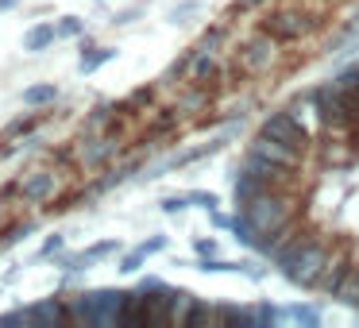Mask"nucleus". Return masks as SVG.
<instances>
[{
  "mask_svg": "<svg viewBox=\"0 0 359 328\" xmlns=\"http://www.w3.org/2000/svg\"><path fill=\"white\" fill-rule=\"evenodd\" d=\"M240 217L248 220L259 232V247L274 251L282 240H286V224L297 217V193H286V189H263V193L240 201Z\"/></svg>",
  "mask_w": 359,
  "mask_h": 328,
  "instance_id": "f257e3e1",
  "label": "nucleus"
},
{
  "mask_svg": "<svg viewBox=\"0 0 359 328\" xmlns=\"http://www.w3.org/2000/svg\"><path fill=\"white\" fill-rule=\"evenodd\" d=\"M328 240H320V235H302L294 228V235H286V240L274 247V259H278V271L286 274L294 286H320V274H325L328 266Z\"/></svg>",
  "mask_w": 359,
  "mask_h": 328,
  "instance_id": "f03ea898",
  "label": "nucleus"
},
{
  "mask_svg": "<svg viewBox=\"0 0 359 328\" xmlns=\"http://www.w3.org/2000/svg\"><path fill=\"white\" fill-rule=\"evenodd\" d=\"M124 305H128V294L120 289H97V294H81L74 301V313L89 324H116L124 317Z\"/></svg>",
  "mask_w": 359,
  "mask_h": 328,
  "instance_id": "7ed1b4c3",
  "label": "nucleus"
},
{
  "mask_svg": "<svg viewBox=\"0 0 359 328\" xmlns=\"http://www.w3.org/2000/svg\"><path fill=\"white\" fill-rule=\"evenodd\" d=\"M313 27H317V20L305 16V12H294V8H278L263 20V32L278 43H297V39H305Z\"/></svg>",
  "mask_w": 359,
  "mask_h": 328,
  "instance_id": "20e7f679",
  "label": "nucleus"
},
{
  "mask_svg": "<svg viewBox=\"0 0 359 328\" xmlns=\"http://www.w3.org/2000/svg\"><path fill=\"white\" fill-rule=\"evenodd\" d=\"M263 132L274 135V139H282V143H290V147H297V151H305V155L313 151V132H309V128H305L290 109H282V112H274V116H266Z\"/></svg>",
  "mask_w": 359,
  "mask_h": 328,
  "instance_id": "39448f33",
  "label": "nucleus"
},
{
  "mask_svg": "<svg viewBox=\"0 0 359 328\" xmlns=\"http://www.w3.org/2000/svg\"><path fill=\"white\" fill-rule=\"evenodd\" d=\"M248 151H251V155H259V158H266V163H274V166H286V170H302V166H305V151L290 147V143L274 139V135H266V132H259L255 139H251Z\"/></svg>",
  "mask_w": 359,
  "mask_h": 328,
  "instance_id": "423d86ee",
  "label": "nucleus"
},
{
  "mask_svg": "<svg viewBox=\"0 0 359 328\" xmlns=\"http://www.w3.org/2000/svg\"><path fill=\"white\" fill-rule=\"evenodd\" d=\"M274 43L278 39H251L240 47V70L243 74H263L266 62L274 58Z\"/></svg>",
  "mask_w": 359,
  "mask_h": 328,
  "instance_id": "0eeeda50",
  "label": "nucleus"
},
{
  "mask_svg": "<svg viewBox=\"0 0 359 328\" xmlns=\"http://www.w3.org/2000/svg\"><path fill=\"white\" fill-rule=\"evenodd\" d=\"M351 255H348V247H336L332 255H328V266H325V274H320V289H328V294H332L336 286H340V278L344 274L351 271Z\"/></svg>",
  "mask_w": 359,
  "mask_h": 328,
  "instance_id": "6e6552de",
  "label": "nucleus"
},
{
  "mask_svg": "<svg viewBox=\"0 0 359 328\" xmlns=\"http://www.w3.org/2000/svg\"><path fill=\"white\" fill-rule=\"evenodd\" d=\"M4 320H35V324H55V320H62V305H58V301H43V305H32V309L16 313V317H4Z\"/></svg>",
  "mask_w": 359,
  "mask_h": 328,
  "instance_id": "1a4fd4ad",
  "label": "nucleus"
},
{
  "mask_svg": "<svg viewBox=\"0 0 359 328\" xmlns=\"http://www.w3.org/2000/svg\"><path fill=\"white\" fill-rule=\"evenodd\" d=\"M20 193H24V201H43V197H50L55 193V174H47V170L32 174V178L20 186Z\"/></svg>",
  "mask_w": 359,
  "mask_h": 328,
  "instance_id": "9d476101",
  "label": "nucleus"
},
{
  "mask_svg": "<svg viewBox=\"0 0 359 328\" xmlns=\"http://www.w3.org/2000/svg\"><path fill=\"white\" fill-rule=\"evenodd\" d=\"M332 297H336V301H344V305H355V309H359V263L340 278V286L332 289Z\"/></svg>",
  "mask_w": 359,
  "mask_h": 328,
  "instance_id": "9b49d317",
  "label": "nucleus"
},
{
  "mask_svg": "<svg viewBox=\"0 0 359 328\" xmlns=\"http://www.w3.org/2000/svg\"><path fill=\"white\" fill-rule=\"evenodd\" d=\"M112 151H116V143H112V139H89L86 147H81V163H86V166H97V163H104Z\"/></svg>",
  "mask_w": 359,
  "mask_h": 328,
  "instance_id": "f8f14e48",
  "label": "nucleus"
},
{
  "mask_svg": "<svg viewBox=\"0 0 359 328\" xmlns=\"http://www.w3.org/2000/svg\"><path fill=\"white\" fill-rule=\"evenodd\" d=\"M55 27H50V24H39V27H32V32H27V39H24V47L27 50H47L50 47V43H55Z\"/></svg>",
  "mask_w": 359,
  "mask_h": 328,
  "instance_id": "ddd939ff",
  "label": "nucleus"
},
{
  "mask_svg": "<svg viewBox=\"0 0 359 328\" xmlns=\"http://www.w3.org/2000/svg\"><path fill=\"white\" fill-rule=\"evenodd\" d=\"M278 317H294V320H302V324H309V328L320 324V313L313 309V305H290V309L278 313Z\"/></svg>",
  "mask_w": 359,
  "mask_h": 328,
  "instance_id": "4468645a",
  "label": "nucleus"
},
{
  "mask_svg": "<svg viewBox=\"0 0 359 328\" xmlns=\"http://www.w3.org/2000/svg\"><path fill=\"white\" fill-rule=\"evenodd\" d=\"M55 97H58L55 86H32V89H24V104H50Z\"/></svg>",
  "mask_w": 359,
  "mask_h": 328,
  "instance_id": "2eb2a0df",
  "label": "nucleus"
},
{
  "mask_svg": "<svg viewBox=\"0 0 359 328\" xmlns=\"http://www.w3.org/2000/svg\"><path fill=\"white\" fill-rule=\"evenodd\" d=\"M112 55H116V50H109V47H101V50H93V55H86V58H81V74L97 70V66H101V62H109Z\"/></svg>",
  "mask_w": 359,
  "mask_h": 328,
  "instance_id": "dca6fc26",
  "label": "nucleus"
},
{
  "mask_svg": "<svg viewBox=\"0 0 359 328\" xmlns=\"http://www.w3.org/2000/svg\"><path fill=\"white\" fill-rule=\"evenodd\" d=\"M201 271H205V274H220V271H240V263H228V259H209V255H205Z\"/></svg>",
  "mask_w": 359,
  "mask_h": 328,
  "instance_id": "f3484780",
  "label": "nucleus"
},
{
  "mask_svg": "<svg viewBox=\"0 0 359 328\" xmlns=\"http://www.w3.org/2000/svg\"><path fill=\"white\" fill-rule=\"evenodd\" d=\"M189 205H201V209H217V193H205V189H194V193H189Z\"/></svg>",
  "mask_w": 359,
  "mask_h": 328,
  "instance_id": "a211bd4d",
  "label": "nucleus"
},
{
  "mask_svg": "<svg viewBox=\"0 0 359 328\" xmlns=\"http://www.w3.org/2000/svg\"><path fill=\"white\" fill-rule=\"evenodd\" d=\"M58 35H81V20L78 16H66L62 24H58Z\"/></svg>",
  "mask_w": 359,
  "mask_h": 328,
  "instance_id": "6ab92c4d",
  "label": "nucleus"
},
{
  "mask_svg": "<svg viewBox=\"0 0 359 328\" xmlns=\"http://www.w3.org/2000/svg\"><path fill=\"white\" fill-rule=\"evenodd\" d=\"M194 12H197V4H194V0H186V4H178V8H174V24H182V20H186V16H194Z\"/></svg>",
  "mask_w": 359,
  "mask_h": 328,
  "instance_id": "aec40b11",
  "label": "nucleus"
},
{
  "mask_svg": "<svg viewBox=\"0 0 359 328\" xmlns=\"http://www.w3.org/2000/svg\"><path fill=\"white\" fill-rule=\"evenodd\" d=\"M143 259H147L143 251H135V255H124V263H120V271H128V274H132V271H140V263H143Z\"/></svg>",
  "mask_w": 359,
  "mask_h": 328,
  "instance_id": "412c9836",
  "label": "nucleus"
},
{
  "mask_svg": "<svg viewBox=\"0 0 359 328\" xmlns=\"http://www.w3.org/2000/svg\"><path fill=\"white\" fill-rule=\"evenodd\" d=\"M163 247H166V235H155V240L140 243V251H143V255H155V251H163Z\"/></svg>",
  "mask_w": 359,
  "mask_h": 328,
  "instance_id": "4be33fe9",
  "label": "nucleus"
},
{
  "mask_svg": "<svg viewBox=\"0 0 359 328\" xmlns=\"http://www.w3.org/2000/svg\"><path fill=\"white\" fill-rule=\"evenodd\" d=\"M189 205V197H166L163 201V212H182Z\"/></svg>",
  "mask_w": 359,
  "mask_h": 328,
  "instance_id": "5701e85b",
  "label": "nucleus"
},
{
  "mask_svg": "<svg viewBox=\"0 0 359 328\" xmlns=\"http://www.w3.org/2000/svg\"><path fill=\"white\" fill-rule=\"evenodd\" d=\"M194 251H197V255H212V251H217V240H197Z\"/></svg>",
  "mask_w": 359,
  "mask_h": 328,
  "instance_id": "b1692460",
  "label": "nucleus"
},
{
  "mask_svg": "<svg viewBox=\"0 0 359 328\" xmlns=\"http://www.w3.org/2000/svg\"><path fill=\"white\" fill-rule=\"evenodd\" d=\"M12 4H16V0H0V12H4V8H12Z\"/></svg>",
  "mask_w": 359,
  "mask_h": 328,
  "instance_id": "393cba45",
  "label": "nucleus"
}]
</instances>
